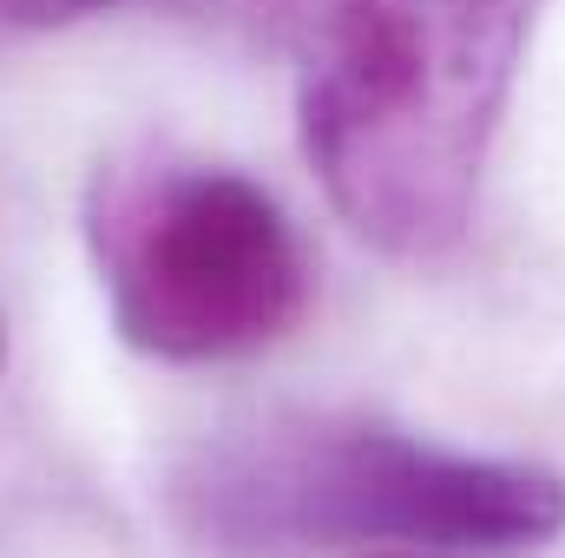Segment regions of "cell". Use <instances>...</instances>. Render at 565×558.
<instances>
[{
    "label": "cell",
    "instance_id": "3",
    "mask_svg": "<svg viewBox=\"0 0 565 558\" xmlns=\"http://www.w3.org/2000/svg\"><path fill=\"white\" fill-rule=\"evenodd\" d=\"M86 250L113 329L151 362H244L309 309V257L282 204L204 158H119L86 184Z\"/></svg>",
    "mask_w": 565,
    "mask_h": 558
},
{
    "label": "cell",
    "instance_id": "5",
    "mask_svg": "<svg viewBox=\"0 0 565 558\" xmlns=\"http://www.w3.org/2000/svg\"><path fill=\"white\" fill-rule=\"evenodd\" d=\"M0 362H7V335H0Z\"/></svg>",
    "mask_w": 565,
    "mask_h": 558
},
{
    "label": "cell",
    "instance_id": "1",
    "mask_svg": "<svg viewBox=\"0 0 565 558\" xmlns=\"http://www.w3.org/2000/svg\"><path fill=\"white\" fill-rule=\"evenodd\" d=\"M546 0H322L296 132L335 217L395 264L447 257Z\"/></svg>",
    "mask_w": 565,
    "mask_h": 558
},
{
    "label": "cell",
    "instance_id": "2",
    "mask_svg": "<svg viewBox=\"0 0 565 558\" xmlns=\"http://www.w3.org/2000/svg\"><path fill=\"white\" fill-rule=\"evenodd\" d=\"M191 546L217 558H296L329 546L513 552L565 533V473L460 453L395 420L277 408L198 440L164 486Z\"/></svg>",
    "mask_w": 565,
    "mask_h": 558
},
{
    "label": "cell",
    "instance_id": "4",
    "mask_svg": "<svg viewBox=\"0 0 565 558\" xmlns=\"http://www.w3.org/2000/svg\"><path fill=\"white\" fill-rule=\"evenodd\" d=\"M119 0H0V26L7 33H53V26H73L86 13H106Z\"/></svg>",
    "mask_w": 565,
    "mask_h": 558
}]
</instances>
